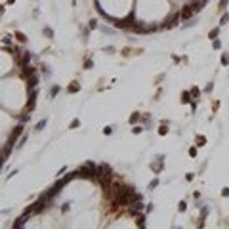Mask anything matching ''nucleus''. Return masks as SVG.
<instances>
[{"label": "nucleus", "instance_id": "12", "mask_svg": "<svg viewBox=\"0 0 229 229\" xmlns=\"http://www.w3.org/2000/svg\"><path fill=\"white\" fill-rule=\"evenodd\" d=\"M216 36H218V29H214V31H212V33H210V38H212V40H214V38H216Z\"/></svg>", "mask_w": 229, "mask_h": 229}, {"label": "nucleus", "instance_id": "3", "mask_svg": "<svg viewBox=\"0 0 229 229\" xmlns=\"http://www.w3.org/2000/svg\"><path fill=\"white\" fill-rule=\"evenodd\" d=\"M21 130H23V126H17L15 130H13V134H12V137H10V141H8V145H12L15 140H17V137L21 136Z\"/></svg>", "mask_w": 229, "mask_h": 229}, {"label": "nucleus", "instance_id": "7", "mask_svg": "<svg viewBox=\"0 0 229 229\" xmlns=\"http://www.w3.org/2000/svg\"><path fill=\"white\" fill-rule=\"evenodd\" d=\"M181 101H183V103L191 101V99H189V94H187V92H183V94H181Z\"/></svg>", "mask_w": 229, "mask_h": 229}, {"label": "nucleus", "instance_id": "8", "mask_svg": "<svg viewBox=\"0 0 229 229\" xmlns=\"http://www.w3.org/2000/svg\"><path fill=\"white\" fill-rule=\"evenodd\" d=\"M36 86V77L33 75V78H29V88H35Z\"/></svg>", "mask_w": 229, "mask_h": 229}, {"label": "nucleus", "instance_id": "14", "mask_svg": "<svg viewBox=\"0 0 229 229\" xmlns=\"http://www.w3.org/2000/svg\"><path fill=\"white\" fill-rule=\"evenodd\" d=\"M225 4H227V0H220V6L221 8H225Z\"/></svg>", "mask_w": 229, "mask_h": 229}, {"label": "nucleus", "instance_id": "2", "mask_svg": "<svg viewBox=\"0 0 229 229\" xmlns=\"http://www.w3.org/2000/svg\"><path fill=\"white\" fill-rule=\"evenodd\" d=\"M193 13H195V10H193V6L189 4V6H185V8L181 10V13H179V15H181V19H189Z\"/></svg>", "mask_w": 229, "mask_h": 229}, {"label": "nucleus", "instance_id": "4", "mask_svg": "<svg viewBox=\"0 0 229 229\" xmlns=\"http://www.w3.org/2000/svg\"><path fill=\"white\" fill-rule=\"evenodd\" d=\"M67 90H69V94H75V92H78V90H80V86H78V82H73Z\"/></svg>", "mask_w": 229, "mask_h": 229}, {"label": "nucleus", "instance_id": "11", "mask_svg": "<svg viewBox=\"0 0 229 229\" xmlns=\"http://www.w3.org/2000/svg\"><path fill=\"white\" fill-rule=\"evenodd\" d=\"M221 195H223V197H229V187H223V189H221Z\"/></svg>", "mask_w": 229, "mask_h": 229}, {"label": "nucleus", "instance_id": "5", "mask_svg": "<svg viewBox=\"0 0 229 229\" xmlns=\"http://www.w3.org/2000/svg\"><path fill=\"white\" fill-rule=\"evenodd\" d=\"M202 4H204V2H193V4H191V6H193V10H195V13L202 10Z\"/></svg>", "mask_w": 229, "mask_h": 229}, {"label": "nucleus", "instance_id": "10", "mask_svg": "<svg viewBox=\"0 0 229 229\" xmlns=\"http://www.w3.org/2000/svg\"><path fill=\"white\" fill-rule=\"evenodd\" d=\"M27 107H29V109H35V94H33V98H31V101H29Z\"/></svg>", "mask_w": 229, "mask_h": 229}, {"label": "nucleus", "instance_id": "9", "mask_svg": "<svg viewBox=\"0 0 229 229\" xmlns=\"http://www.w3.org/2000/svg\"><path fill=\"white\" fill-rule=\"evenodd\" d=\"M44 126H46V120H40V122H38V124H36V126H35V130H36V132H38V130H42V128H44Z\"/></svg>", "mask_w": 229, "mask_h": 229}, {"label": "nucleus", "instance_id": "13", "mask_svg": "<svg viewBox=\"0 0 229 229\" xmlns=\"http://www.w3.org/2000/svg\"><path fill=\"white\" fill-rule=\"evenodd\" d=\"M137 119H140V114H137V113H134V117H132V119H130V122H136V120H137Z\"/></svg>", "mask_w": 229, "mask_h": 229}, {"label": "nucleus", "instance_id": "1", "mask_svg": "<svg viewBox=\"0 0 229 229\" xmlns=\"http://www.w3.org/2000/svg\"><path fill=\"white\" fill-rule=\"evenodd\" d=\"M179 19H181V15H179V13H174V15H172L170 19H166V23H164V27H168V29H172V27H176Z\"/></svg>", "mask_w": 229, "mask_h": 229}, {"label": "nucleus", "instance_id": "6", "mask_svg": "<svg viewBox=\"0 0 229 229\" xmlns=\"http://www.w3.org/2000/svg\"><path fill=\"white\" fill-rule=\"evenodd\" d=\"M15 38H17L19 42H25V40H27V36L23 35V33H15Z\"/></svg>", "mask_w": 229, "mask_h": 229}]
</instances>
